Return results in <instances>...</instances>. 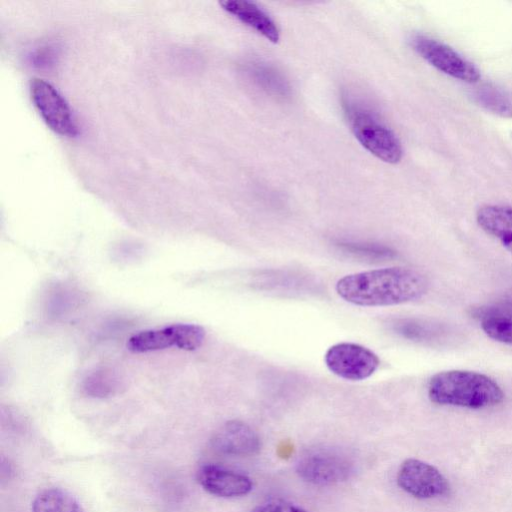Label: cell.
<instances>
[{
	"label": "cell",
	"instance_id": "1",
	"mask_svg": "<svg viewBox=\"0 0 512 512\" xmlns=\"http://www.w3.org/2000/svg\"><path fill=\"white\" fill-rule=\"evenodd\" d=\"M429 288L427 278L411 268L388 267L373 269L340 278L337 294L357 306H391L417 300Z\"/></svg>",
	"mask_w": 512,
	"mask_h": 512
},
{
	"label": "cell",
	"instance_id": "2",
	"mask_svg": "<svg viewBox=\"0 0 512 512\" xmlns=\"http://www.w3.org/2000/svg\"><path fill=\"white\" fill-rule=\"evenodd\" d=\"M428 396L438 405L482 409L501 403L504 392L485 374L469 370H447L431 377Z\"/></svg>",
	"mask_w": 512,
	"mask_h": 512
},
{
	"label": "cell",
	"instance_id": "3",
	"mask_svg": "<svg viewBox=\"0 0 512 512\" xmlns=\"http://www.w3.org/2000/svg\"><path fill=\"white\" fill-rule=\"evenodd\" d=\"M343 108L355 138L367 151L391 164L402 159L400 140L370 108L348 97L343 98Z\"/></svg>",
	"mask_w": 512,
	"mask_h": 512
},
{
	"label": "cell",
	"instance_id": "4",
	"mask_svg": "<svg viewBox=\"0 0 512 512\" xmlns=\"http://www.w3.org/2000/svg\"><path fill=\"white\" fill-rule=\"evenodd\" d=\"M354 457L345 449L333 446L306 450L298 458L297 474L318 486L334 485L348 480L355 472Z\"/></svg>",
	"mask_w": 512,
	"mask_h": 512
},
{
	"label": "cell",
	"instance_id": "5",
	"mask_svg": "<svg viewBox=\"0 0 512 512\" xmlns=\"http://www.w3.org/2000/svg\"><path fill=\"white\" fill-rule=\"evenodd\" d=\"M205 339V330L196 324L177 323L158 329L144 330L132 335L127 342L131 352L144 353L170 347L192 351Z\"/></svg>",
	"mask_w": 512,
	"mask_h": 512
},
{
	"label": "cell",
	"instance_id": "6",
	"mask_svg": "<svg viewBox=\"0 0 512 512\" xmlns=\"http://www.w3.org/2000/svg\"><path fill=\"white\" fill-rule=\"evenodd\" d=\"M410 43L424 60L440 72L468 83L480 80V71L450 46L422 34L413 35Z\"/></svg>",
	"mask_w": 512,
	"mask_h": 512
},
{
	"label": "cell",
	"instance_id": "7",
	"mask_svg": "<svg viewBox=\"0 0 512 512\" xmlns=\"http://www.w3.org/2000/svg\"><path fill=\"white\" fill-rule=\"evenodd\" d=\"M327 368L336 376L350 381L369 378L379 367L378 356L365 346L341 342L329 347L324 355Z\"/></svg>",
	"mask_w": 512,
	"mask_h": 512
},
{
	"label": "cell",
	"instance_id": "8",
	"mask_svg": "<svg viewBox=\"0 0 512 512\" xmlns=\"http://www.w3.org/2000/svg\"><path fill=\"white\" fill-rule=\"evenodd\" d=\"M30 93L39 114L52 130L61 135L77 134L71 108L51 83L41 78H33L30 82Z\"/></svg>",
	"mask_w": 512,
	"mask_h": 512
},
{
	"label": "cell",
	"instance_id": "9",
	"mask_svg": "<svg viewBox=\"0 0 512 512\" xmlns=\"http://www.w3.org/2000/svg\"><path fill=\"white\" fill-rule=\"evenodd\" d=\"M397 483L406 493L419 499L442 497L450 491L447 479L436 467L412 458L401 464Z\"/></svg>",
	"mask_w": 512,
	"mask_h": 512
},
{
	"label": "cell",
	"instance_id": "10",
	"mask_svg": "<svg viewBox=\"0 0 512 512\" xmlns=\"http://www.w3.org/2000/svg\"><path fill=\"white\" fill-rule=\"evenodd\" d=\"M197 480L205 491L222 498L241 497L247 495L253 488V483L247 475L211 463L199 468Z\"/></svg>",
	"mask_w": 512,
	"mask_h": 512
},
{
	"label": "cell",
	"instance_id": "11",
	"mask_svg": "<svg viewBox=\"0 0 512 512\" xmlns=\"http://www.w3.org/2000/svg\"><path fill=\"white\" fill-rule=\"evenodd\" d=\"M211 444L218 453L229 456H251L261 449V441L256 431L240 420H231L219 427L211 439Z\"/></svg>",
	"mask_w": 512,
	"mask_h": 512
},
{
	"label": "cell",
	"instance_id": "12",
	"mask_svg": "<svg viewBox=\"0 0 512 512\" xmlns=\"http://www.w3.org/2000/svg\"><path fill=\"white\" fill-rule=\"evenodd\" d=\"M220 5L226 12L268 41L278 43L280 30L277 23L256 3L246 0H225L221 1Z\"/></svg>",
	"mask_w": 512,
	"mask_h": 512
},
{
	"label": "cell",
	"instance_id": "13",
	"mask_svg": "<svg viewBox=\"0 0 512 512\" xmlns=\"http://www.w3.org/2000/svg\"><path fill=\"white\" fill-rule=\"evenodd\" d=\"M476 221L487 234L512 253V207L484 205L476 212Z\"/></svg>",
	"mask_w": 512,
	"mask_h": 512
},
{
	"label": "cell",
	"instance_id": "14",
	"mask_svg": "<svg viewBox=\"0 0 512 512\" xmlns=\"http://www.w3.org/2000/svg\"><path fill=\"white\" fill-rule=\"evenodd\" d=\"M480 316V326L489 338L512 344V308H485Z\"/></svg>",
	"mask_w": 512,
	"mask_h": 512
},
{
	"label": "cell",
	"instance_id": "15",
	"mask_svg": "<svg viewBox=\"0 0 512 512\" xmlns=\"http://www.w3.org/2000/svg\"><path fill=\"white\" fill-rule=\"evenodd\" d=\"M247 73L253 82L267 93L284 97L290 92V86L284 76L267 63L251 61L247 65Z\"/></svg>",
	"mask_w": 512,
	"mask_h": 512
},
{
	"label": "cell",
	"instance_id": "16",
	"mask_svg": "<svg viewBox=\"0 0 512 512\" xmlns=\"http://www.w3.org/2000/svg\"><path fill=\"white\" fill-rule=\"evenodd\" d=\"M33 512H84L79 502L67 491L49 488L40 492L32 504Z\"/></svg>",
	"mask_w": 512,
	"mask_h": 512
},
{
	"label": "cell",
	"instance_id": "17",
	"mask_svg": "<svg viewBox=\"0 0 512 512\" xmlns=\"http://www.w3.org/2000/svg\"><path fill=\"white\" fill-rule=\"evenodd\" d=\"M118 389V379L111 371H98L90 375L84 384V390L93 397H106Z\"/></svg>",
	"mask_w": 512,
	"mask_h": 512
},
{
	"label": "cell",
	"instance_id": "18",
	"mask_svg": "<svg viewBox=\"0 0 512 512\" xmlns=\"http://www.w3.org/2000/svg\"><path fill=\"white\" fill-rule=\"evenodd\" d=\"M478 97L487 108L503 115L512 116V100L509 96L487 87L479 92Z\"/></svg>",
	"mask_w": 512,
	"mask_h": 512
},
{
	"label": "cell",
	"instance_id": "19",
	"mask_svg": "<svg viewBox=\"0 0 512 512\" xmlns=\"http://www.w3.org/2000/svg\"><path fill=\"white\" fill-rule=\"evenodd\" d=\"M251 512H308L306 509L280 499L271 500L256 506Z\"/></svg>",
	"mask_w": 512,
	"mask_h": 512
}]
</instances>
